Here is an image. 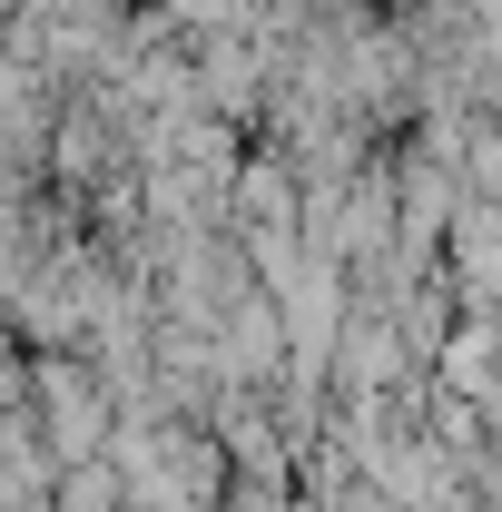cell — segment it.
I'll use <instances>...</instances> for the list:
<instances>
[{
  "mask_svg": "<svg viewBox=\"0 0 502 512\" xmlns=\"http://www.w3.org/2000/svg\"><path fill=\"white\" fill-rule=\"evenodd\" d=\"M453 178H463V197H483V207H502V119L463 138V168H453Z\"/></svg>",
  "mask_w": 502,
  "mask_h": 512,
  "instance_id": "3957f363",
  "label": "cell"
},
{
  "mask_svg": "<svg viewBox=\"0 0 502 512\" xmlns=\"http://www.w3.org/2000/svg\"><path fill=\"white\" fill-rule=\"evenodd\" d=\"M227 237H237V247H276V237H296V178H286L266 148H247L237 178H227Z\"/></svg>",
  "mask_w": 502,
  "mask_h": 512,
  "instance_id": "6da1fadb",
  "label": "cell"
},
{
  "mask_svg": "<svg viewBox=\"0 0 502 512\" xmlns=\"http://www.w3.org/2000/svg\"><path fill=\"white\" fill-rule=\"evenodd\" d=\"M40 404H50V434H60L69 453H89L99 444V375L79 365V355H40Z\"/></svg>",
  "mask_w": 502,
  "mask_h": 512,
  "instance_id": "7a4b0ae2",
  "label": "cell"
}]
</instances>
